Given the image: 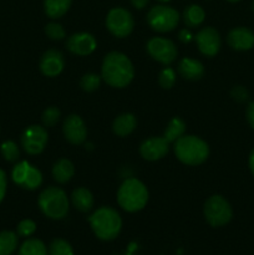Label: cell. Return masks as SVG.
I'll return each mask as SVG.
<instances>
[{
  "instance_id": "cell-27",
  "label": "cell",
  "mask_w": 254,
  "mask_h": 255,
  "mask_svg": "<svg viewBox=\"0 0 254 255\" xmlns=\"http://www.w3.org/2000/svg\"><path fill=\"white\" fill-rule=\"evenodd\" d=\"M49 255H74V249L65 239L56 238L50 243Z\"/></svg>"
},
{
  "instance_id": "cell-26",
  "label": "cell",
  "mask_w": 254,
  "mask_h": 255,
  "mask_svg": "<svg viewBox=\"0 0 254 255\" xmlns=\"http://www.w3.org/2000/svg\"><path fill=\"white\" fill-rule=\"evenodd\" d=\"M17 255H49L47 248L40 239L31 238L21 244Z\"/></svg>"
},
{
  "instance_id": "cell-36",
  "label": "cell",
  "mask_w": 254,
  "mask_h": 255,
  "mask_svg": "<svg viewBox=\"0 0 254 255\" xmlns=\"http://www.w3.org/2000/svg\"><path fill=\"white\" fill-rule=\"evenodd\" d=\"M246 117H247V121H248L249 126L254 129V101L249 102L248 106H247Z\"/></svg>"
},
{
  "instance_id": "cell-19",
  "label": "cell",
  "mask_w": 254,
  "mask_h": 255,
  "mask_svg": "<svg viewBox=\"0 0 254 255\" xmlns=\"http://www.w3.org/2000/svg\"><path fill=\"white\" fill-rule=\"evenodd\" d=\"M137 127V119L132 114H122L115 119L112 129L115 134L120 137H125L132 133Z\"/></svg>"
},
{
  "instance_id": "cell-2",
  "label": "cell",
  "mask_w": 254,
  "mask_h": 255,
  "mask_svg": "<svg viewBox=\"0 0 254 255\" xmlns=\"http://www.w3.org/2000/svg\"><path fill=\"white\" fill-rule=\"evenodd\" d=\"M95 236L101 241H112L117 238L122 228V219L116 209L111 207H101L89 217Z\"/></svg>"
},
{
  "instance_id": "cell-8",
  "label": "cell",
  "mask_w": 254,
  "mask_h": 255,
  "mask_svg": "<svg viewBox=\"0 0 254 255\" xmlns=\"http://www.w3.org/2000/svg\"><path fill=\"white\" fill-rule=\"evenodd\" d=\"M106 26L114 36L126 37L134 27V20L131 12L124 7H114L106 17Z\"/></svg>"
},
{
  "instance_id": "cell-39",
  "label": "cell",
  "mask_w": 254,
  "mask_h": 255,
  "mask_svg": "<svg viewBox=\"0 0 254 255\" xmlns=\"http://www.w3.org/2000/svg\"><path fill=\"white\" fill-rule=\"evenodd\" d=\"M249 168H251L252 174L254 176V148L252 149L251 154H249Z\"/></svg>"
},
{
  "instance_id": "cell-16",
  "label": "cell",
  "mask_w": 254,
  "mask_h": 255,
  "mask_svg": "<svg viewBox=\"0 0 254 255\" xmlns=\"http://www.w3.org/2000/svg\"><path fill=\"white\" fill-rule=\"evenodd\" d=\"M227 42L236 51H247L254 46V32L248 27H234L229 31Z\"/></svg>"
},
{
  "instance_id": "cell-35",
  "label": "cell",
  "mask_w": 254,
  "mask_h": 255,
  "mask_svg": "<svg viewBox=\"0 0 254 255\" xmlns=\"http://www.w3.org/2000/svg\"><path fill=\"white\" fill-rule=\"evenodd\" d=\"M6 174L2 169H0V203L4 199L5 193H6Z\"/></svg>"
},
{
  "instance_id": "cell-34",
  "label": "cell",
  "mask_w": 254,
  "mask_h": 255,
  "mask_svg": "<svg viewBox=\"0 0 254 255\" xmlns=\"http://www.w3.org/2000/svg\"><path fill=\"white\" fill-rule=\"evenodd\" d=\"M231 96L238 102H246L248 100V91L243 86H234L231 91Z\"/></svg>"
},
{
  "instance_id": "cell-5",
  "label": "cell",
  "mask_w": 254,
  "mask_h": 255,
  "mask_svg": "<svg viewBox=\"0 0 254 255\" xmlns=\"http://www.w3.org/2000/svg\"><path fill=\"white\" fill-rule=\"evenodd\" d=\"M40 209L51 219H62L69 212V199L66 193L59 187H47L39 196Z\"/></svg>"
},
{
  "instance_id": "cell-6",
  "label": "cell",
  "mask_w": 254,
  "mask_h": 255,
  "mask_svg": "<svg viewBox=\"0 0 254 255\" xmlns=\"http://www.w3.org/2000/svg\"><path fill=\"white\" fill-rule=\"evenodd\" d=\"M204 218L209 226L214 227H223L231 222L233 217V211H232L231 204L228 203L224 197L212 196L204 203Z\"/></svg>"
},
{
  "instance_id": "cell-13",
  "label": "cell",
  "mask_w": 254,
  "mask_h": 255,
  "mask_svg": "<svg viewBox=\"0 0 254 255\" xmlns=\"http://www.w3.org/2000/svg\"><path fill=\"white\" fill-rule=\"evenodd\" d=\"M62 131H64L65 138L72 144L84 143L87 136V128L85 126V122L77 115H70L65 119Z\"/></svg>"
},
{
  "instance_id": "cell-15",
  "label": "cell",
  "mask_w": 254,
  "mask_h": 255,
  "mask_svg": "<svg viewBox=\"0 0 254 255\" xmlns=\"http://www.w3.org/2000/svg\"><path fill=\"white\" fill-rule=\"evenodd\" d=\"M169 143L164 137H151L139 147V153L147 161H157L168 153Z\"/></svg>"
},
{
  "instance_id": "cell-21",
  "label": "cell",
  "mask_w": 254,
  "mask_h": 255,
  "mask_svg": "<svg viewBox=\"0 0 254 255\" xmlns=\"http://www.w3.org/2000/svg\"><path fill=\"white\" fill-rule=\"evenodd\" d=\"M71 201L74 204L75 208L77 211L82 212V213H86L90 212L94 207V197H92L91 192L89 189L84 188H76L71 194Z\"/></svg>"
},
{
  "instance_id": "cell-28",
  "label": "cell",
  "mask_w": 254,
  "mask_h": 255,
  "mask_svg": "<svg viewBox=\"0 0 254 255\" xmlns=\"http://www.w3.org/2000/svg\"><path fill=\"white\" fill-rule=\"evenodd\" d=\"M101 84V77L96 74H86L80 80V86L84 91L92 92L97 90Z\"/></svg>"
},
{
  "instance_id": "cell-29",
  "label": "cell",
  "mask_w": 254,
  "mask_h": 255,
  "mask_svg": "<svg viewBox=\"0 0 254 255\" xmlns=\"http://www.w3.org/2000/svg\"><path fill=\"white\" fill-rule=\"evenodd\" d=\"M1 154L7 162H15L19 159L20 151L17 144L12 141H5L1 144Z\"/></svg>"
},
{
  "instance_id": "cell-4",
  "label": "cell",
  "mask_w": 254,
  "mask_h": 255,
  "mask_svg": "<svg viewBox=\"0 0 254 255\" xmlns=\"http://www.w3.org/2000/svg\"><path fill=\"white\" fill-rule=\"evenodd\" d=\"M117 202L122 209L129 213H134L143 209L147 204L148 191L141 181L137 178H128L119 188Z\"/></svg>"
},
{
  "instance_id": "cell-38",
  "label": "cell",
  "mask_w": 254,
  "mask_h": 255,
  "mask_svg": "<svg viewBox=\"0 0 254 255\" xmlns=\"http://www.w3.org/2000/svg\"><path fill=\"white\" fill-rule=\"evenodd\" d=\"M132 5H133L136 9H143V7L147 6V4L149 2V0H131Z\"/></svg>"
},
{
  "instance_id": "cell-22",
  "label": "cell",
  "mask_w": 254,
  "mask_h": 255,
  "mask_svg": "<svg viewBox=\"0 0 254 255\" xmlns=\"http://www.w3.org/2000/svg\"><path fill=\"white\" fill-rule=\"evenodd\" d=\"M72 0H44L45 12L51 19L61 17L71 6Z\"/></svg>"
},
{
  "instance_id": "cell-41",
  "label": "cell",
  "mask_w": 254,
  "mask_h": 255,
  "mask_svg": "<svg viewBox=\"0 0 254 255\" xmlns=\"http://www.w3.org/2000/svg\"><path fill=\"white\" fill-rule=\"evenodd\" d=\"M252 10L254 11V0H253V2H252Z\"/></svg>"
},
{
  "instance_id": "cell-14",
  "label": "cell",
  "mask_w": 254,
  "mask_h": 255,
  "mask_svg": "<svg viewBox=\"0 0 254 255\" xmlns=\"http://www.w3.org/2000/svg\"><path fill=\"white\" fill-rule=\"evenodd\" d=\"M96 46V39L89 32H77V34L71 35L66 41V49L79 56L92 54Z\"/></svg>"
},
{
  "instance_id": "cell-31",
  "label": "cell",
  "mask_w": 254,
  "mask_h": 255,
  "mask_svg": "<svg viewBox=\"0 0 254 255\" xmlns=\"http://www.w3.org/2000/svg\"><path fill=\"white\" fill-rule=\"evenodd\" d=\"M60 119V110L57 107H47L44 112H42L41 120L46 127H52L57 124Z\"/></svg>"
},
{
  "instance_id": "cell-33",
  "label": "cell",
  "mask_w": 254,
  "mask_h": 255,
  "mask_svg": "<svg viewBox=\"0 0 254 255\" xmlns=\"http://www.w3.org/2000/svg\"><path fill=\"white\" fill-rule=\"evenodd\" d=\"M16 231L20 237H30L36 231V224L31 219H24V221L17 224Z\"/></svg>"
},
{
  "instance_id": "cell-20",
  "label": "cell",
  "mask_w": 254,
  "mask_h": 255,
  "mask_svg": "<svg viewBox=\"0 0 254 255\" xmlns=\"http://www.w3.org/2000/svg\"><path fill=\"white\" fill-rule=\"evenodd\" d=\"M75 167L71 161L66 158H61L52 167V177L57 183H67L74 177Z\"/></svg>"
},
{
  "instance_id": "cell-18",
  "label": "cell",
  "mask_w": 254,
  "mask_h": 255,
  "mask_svg": "<svg viewBox=\"0 0 254 255\" xmlns=\"http://www.w3.org/2000/svg\"><path fill=\"white\" fill-rule=\"evenodd\" d=\"M178 72L187 80H199L204 75V67L201 61L191 57H184L178 64Z\"/></svg>"
},
{
  "instance_id": "cell-9",
  "label": "cell",
  "mask_w": 254,
  "mask_h": 255,
  "mask_svg": "<svg viewBox=\"0 0 254 255\" xmlns=\"http://www.w3.org/2000/svg\"><path fill=\"white\" fill-rule=\"evenodd\" d=\"M11 177L12 181L17 186L22 187L25 189H30V191L39 188L42 183L41 172L26 161L20 162L14 167L11 172Z\"/></svg>"
},
{
  "instance_id": "cell-40",
  "label": "cell",
  "mask_w": 254,
  "mask_h": 255,
  "mask_svg": "<svg viewBox=\"0 0 254 255\" xmlns=\"http://www.w3.org/2000/svg\"><path fill=\"white\" fill-rule=\"evenodd\" d=\"M227 1H229V2H238V1H241V0H227Z\"/></svg>"
},
{
  "instance_id": "cell-11",
  "label": "cell",
  "mask_w": 254,
  "mask_h": 255,
  "mask_svg": "<svg viewBox=\"0 0 254 255\" xmlns=\"http://www.w3.org/2000/svg\"><path fill=\"white\" fill-rule=\"evenodd\" d=\"M47 143V132L41 126L27 127L21 134V146L29 154H39L44 151Z\"/></svg>"
},
{
  "instance_id": "cell-30",
  "label": "cell",
  "mask_w": 254,
  "mask_h": 255,
  "mask_svg": "<svg viewBox=\"0 0 254 255\" xmlns=\"http://www.w3.org/2000/svg\"><path fill=\"white\" fill-rule=\"evenodd\" d=\"M158 84L163 89H171V87H173V85L176 84V72H174V70L171 69V67H167V69L162 70L158 76Z\"/></svg>"
},
{
  "instance_id": "cell-1",
  "label": "cell",
  "mask_w": 254,
  "mask_h": 255,
  "mask_svg": "<svg viewBox=\"0 0 254 255\" xmlns=\"http://www.w3.org/2000/svg\"><path fill=\"white\" fill-rule=\"evenodd\" d=\"M101 76L104 81L111 87L122 89L133 79V65L125 54L112 51L105 56L101 67Z\"/></svg>"
},
{
  "instance_id": "cell-42",
  "label": "cell",
  "mask_w": 254,
  "mask_h": 255,
  "mask_svg": "<svg viewBox=\"0 0 254 255\" xmlns=\"http://www.w3.org/2000/svg\"><path fill=\"white\" fill-rule=\"evenodd\" d=\"M158 1H161V2H167V1H169V0H158Z\"/></svg>"
},
{
  "instance_id": "cell-37",
  "label": "cell",
  "mask_w": 254,
  "mask_h": 255,
  "mask_svg": "<svg viewBox=\"0 0 254 255\" xmlns=\"http://www.w3.org/2000/svg\"><path fill=\"white\" fill-rule=\"evenodd\" d=\"M178 37H179V40H181L182 42L187 44V42L192 41V39H193V35H192V32L189 31V30L183 29V30H181V31H179Z\"/></svg>"
},
{
  "instance_id": "cell-12",
  "label": "cell",
  "mask_w": 254,
  "mask_h": 255,
  "mask_svg": "<svg viewBox=\"0 0 254 255\" xmlns=\"http://www.w3.org/2000/svg\"><path fill=\"white\" fill-rule=\"evenodd\" d=\"M198 49L204 56H216L221 49V36L214 27L207 26L199 30L196 35Z\"/></svg>"
},
{
  "instance_id": "cell-3",
  "label": "cell",
  "mask_w": 254,
  "mask_h": 255,
  "mask_svg": "<svg viewBox=\"0 0 254 255\" xmlns=\"http://www.w3.org/2000/svg\"><path fill=\"white\" fill-rule=\"evenodd\" d=\"M174 154L187 166L202 164L209 156V147L197 136H182L174 142Z\"/></svg>"
},
{
  "instance_id": "cell-25",
  "label": "cell",
  "mask_w": 254,
  "mask_h": 255,
  "mask_svg": "<svg viewBox=\"0 0 254 255\" xmlns=\"http://www.w3.org/2000/svg\"><path fill=\"white\" fill-rule=\"evenodd\" d=\"M184 131H186V124L183 120H181L179 117H174L169 121L163 137L168 143H172V142H176L179 137L183 136Z\"/></svg>"
},
{
  "instance_id": "cell-24",
  "label": "cell",
  "mask_w": 254,
  "mask_h": 255,
  "mask_svg": "<svg viewBox=\"0 0 254 255\" xmlns=\"http://www.w3.org/2000/svg\"><path fill=\"white\" fill-rule=\"evenodd\" d=\"M19 238L11 231L0 232V255H11L16 251Z\"/></svg>"
},
{
  "instance_id": "cell-32",
  "label": "cell",
  "mask_w": 254,
  "mask_h": 255,
  "mask_svg": "<svg viewBox=\"0 0 254 255\" xmlns=\"http://www.w3.org/2000/svg\"><path fill=\"white\" fill-rule=\"evenodd\" d=\"M45 34L51 40H62L66 35L65 29L57 22H50L45 26Z\"/></svg>"
},
{
  "instance_id": "cell-23",
  "label": "cell",
  "mask_w": 254,
  "mask_h": 255,
  "mask_svg": "<svg viewBox=\"0 0 254 255\" xmlns=\"http://www.w3.org/2000/svg\"><path fill=\"white\" fill-rule=\"evenodd\" d=\"M206 12L199 5H189L183 12V21L188 27H196L204 21Z\"/></svg>"
},
{
  "instance_id": "cell-10",
  "label": "cell",
  "mask_w": 254,
  "mask_h": 255,
  "mask_svg": "<svg viewBox=\"0 0 254 255\" xmlns=\"http://www.w3.org/2000/svg\"><path fill=\"white\" fill-rule=\"evenodd\" d=\"M147 51L152 59L163 65L172 64L178 54L174 42L166 37H152L147 42Z\"/></svg>"
},
{
  "instance_id": "cell-7",
  "label": "cell",
  "mask_w": 254,
  "mask_h": 255,
  "mask_svg": "<svg viewBox=\"0 0 254 255\" xmlns=\"http://www.w3.org/2000/svg\"><path fill=\"white\" fill-rule=\"evenodd\" d=\"M148 25L158 32L172 31L179 22V14L173 7L166 5L153 6L147 14Z\"/></svg>"
},
{
  "instance_id": "cell-17",
  "label": "cell",
  "mask_w": 254,
  "mask_h": 255,
  "mask_svg": "<svg viewBox=\"0 0 254 255\" xmlns=\"http://www.w3.org/2000/svg\"><path fill=\"white\" fill-rule=\"evenodd\" d=\"M64 56L57 50H47L40 60V70L47 77H55L64 70Z\"/></svg>"
}]
</instances>
